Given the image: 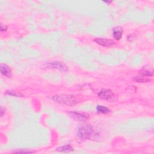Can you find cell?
<instances>
[{
  "instance_id": "1",
  "label": "cell",
  "mask_w": 154,
  "mask_h": 154,
  "mask_svg": "<svg viewBox=\"0 0 154 154\" xmlns=\"http://www.w3.org/2000/svg\"><path fill=\"white\" fill-rule=\"evenodd\" d=\"M53 100L59 103L65 104L67 106H74L80 102L76 96L71 94H61L53 97Z\"/></svg>"
},
{
  "instance_id": "2",
  "label": "cell",
  "mask_w": 154,
  "mask_h": 154,
  "mask_svg": "<svg viewBox=\"0 0 154 154\" xmlns=\"http://www.w3.org/2000/svg\"><path fill=\"white\" fill-rule=\"evenodd\" d=\"M94 134V129L90 125H86L80 128L78 132V136L82 139L90 138Z\"/></svg>"
},
{
  "instance_id": "3",
  "label": "cell",
  "mask_w": 154,
  "mask_h": 154,
  "mask_svg": "<svg viewBox=\"0 0 154 154\" xmlns=\"http://www.w3.org/2000/svg\"><path fill=\"white\" fill-rule=\"evenodd\" d=\"M98 96L100 98L107 100H113L115 99V96L113 92L109 89H103L101 90L99 93Z\"/></svg>"
},
{
  "instance_id": "4",
  "label": "cell",
  "mask_w": 154,
  "mask_h": 154,
  "mask_svg": "<svg viewBox=\"0 0 154 154\" xmlns=\"http://www.w3.org/2000/svg\"><path fill=\"white\" fill-rule=\"evenodd\" d=\"M94 41L99 44V45L103 46H106V47H109L112 46L113 45H115L114 41L112 40H110L108 39H104V38H96Z\"/></svg>"
},
{
  "instance_id": "5",
  "label": "cell",
  "mask_w": 154,
  "mask_h": 154,
  "mask_svg": "<svg viewBox=\"0 0 154 154\" xmlns=\"http://www.w3.org/2000/svg\"><path fill=\"white\" fill-rule=\"evenodd\" d=\"M69 115L74 119L78 121H81V122L86 121L88 119V116L87 115L77 113V112H71L69 113Z\"/></svg>"
},
{
  "instance_id": "6",
  "label": "cell",
  "mask_w": 154,
  "mask_h": 154,
  "mask_svg": "<svg viewBox=\"0 0 154 154\" xmlns=\"http://www.w3.org/2000/svg\"><path fill=\"white\" fill-rule=\"evenodd\" d=\"M49 66L51 68L57 69L63 72H66L68 71V67L65 64L60 62H54L53 63H51Z\"/></svg>"
},
{
  "instance_id": "7",
  "label": "cell",
  "mask_w": 154,
  "mask_h": 154,
  "mask_svg": "<svg viewBox=\"0 0 154 154\" xmlns=\"http://www.w3.org/2000/svg\"><path fill=\"white\" fill-rule=\"evenodd\" d=\"M1 73L7 77H10L12 76V71L10 68L6 64H1Z\"/></svg>"
},
{
  "instance_id": "8",
  "label": "cell",
  "mask_w": 154,
  "mask_h": 154,
  "mask_svg": "<svg viewBox=\"0 0 154 154\" xmlns=\"http://www.w3.org/2000/svg\"><path fill=\"white\" fill-rule=\"evenodd\" d=\"M123 29L121 27H117L113 30V35L115 39L119 40L122 37Z\"/></svg>"
},
{
  "instance_id": "9",
  "label": "cell",
  "mask_w": 154,
  "mask_h": 154,
  "mask_svg": "<svg viewBox=\"0 0 154 154\" xmlns=\"http://www.w3.org/2000/svg\"><path fill=\"white\" fill-rule=\"evenodd\" d=\"M140 74L143 76L145 77H149V76H152L153 73V71L150 70L149 69H147L146 68H143L140 72Z\"/></svg>"
},
{
  "instance_id": "10",
  "label": "cell",
  "mask_w": 154,
  "mask_h": 154,
  "mask_svg": "<svg viewBox=\"0 0 154 154\" xmlns=\"http://www.w3.org/2000/svg\"><path fill=\"white\" fill-rule=\"evenodd\" d=\"M57 150L63 152H69L74 150V149L70 145H66L57 148Z\"/></svg>"
},
{
  "instance_id": "11",
  "label": "cell",
  "mask_w": 154,
  "mask_h": 154,
  "mask_svg": "<svg viewBox=\"0 0 154 154\" xmlns=\"http://www.w3.org/2000/svg\"><path fill=\"white\" fill-rule=\"evenodd\" d=\"M97 111L99 113H107L110 112L108 108L103 106H98L97 107Z\"/></svg>"
},
{
  "instance_id": "12",
  "label": "cell",
  "mask_w": 154,
  "mask_h": 154,
  "mask_svg": "<svg viewBox=\"0 0 154 154\" xmlns=\"http://www.w3.org/2000/svg\"><path fill=\"white\" fill-rule=\"evenodd\" d=\"M135 81H137L138 83H147V82L149 81L150 80L144 78L143 77H137L135 78Z\"/></svg>"
},
{
  "instance_id": "13",
  "label": "cell",
  "mask_w": 154,
  "mask_h": 154,
  "mask_svg": "<svg viewBox=\"0 0 154 154\" xmlns=\"http://www.w3.org/2000/svg\"><path fill=\"white\" fill-rule=\"evenodd\" d=\"M33 152L29 151V150H15L13 152V153H32Z\"/></svg>"
},
{
  "instance_id": "14",
  "label": "cell",
  "mask_w": 154,
  "mask_h": 154,
  "mask_svg": "<svg viewBox=\"0 0 154 154\" xmlns=\"http://www.w3.org/2000/svg\"><path fill=\"white\" fill-rule=\"evenodd\" d=\"M7 30V27L4 25L3 24L1 25V31H6Z\"/></svg>"
}]
</instances>
